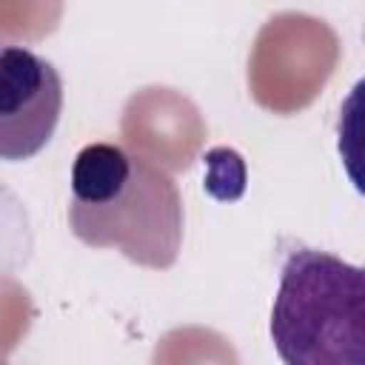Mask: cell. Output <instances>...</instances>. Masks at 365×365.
Here are the masks:
<instances>
[{
    "instance_id": "obj_1",
    "label": "cell",
    "mask_w": 365,
    "mask_h": 365,
    "mask_svg": "<svg viewBox=\"0 0 365 365\" xmlns=\"http://www.w3.org/2000/svg\"><path fill=\"white\" fill-rule=\"evenodd\" d=\"M68 222L86 245L168 268L182 242V200L174 180L145 157L117 143H91L74 157Z\"/></svg>"
},
{
    "instance_id": "obj_2",
    "label": "cell",
    "mask_w": 365,
    "mask_h": 365,
    "mask_svg": "<svg viewBox=\"0 0 365 365\" xmlns=\"http://www.w3.org/2000/svg\"><path fill=\"white\" fill-rule=\"evenodd\" d=\"M271 339L288 365H362V268L308 245L291 248L271 308Z\"/></svg>"
},
{
    "instance_id": "obj_3",
    "label": "cell",
    "mask_w": 365,
    "mask_h": 365,
    "mask_svg": "<svg viewBox=\"0 0 365 365\" xmlns=\"http://www.w3.org/2000/svg\"><path fill=\"white\" fill-rule=\"evenodd\" d=\"M63 111L54 63L17 43H0V160L20 163L48 145Z\"/></svg>"
}]
</instances>
